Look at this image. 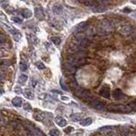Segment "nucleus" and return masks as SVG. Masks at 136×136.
Wrapping results in <instances>:
<instances>
[{"label": "nucleus", "instance_id": "nucleus-1", "mask_svg": "<svg viewBox=\"0 0 136 136\" xmlns=\"http://www.w3.org/2000/svg\"><path fill=\"white\" fill-rule=\"evenodd\" d=\"M98 30L102 34H108L113 30V26L111 22L108 20H102L98 24Z\"/></svg>", "mask_w": 136, "mask_h": 136}, {"label": "nucleus", "instance_id": "nucleus-2", "mask_svg": "<svg viewBox=\"0 0 136 136\" xmlns=\"http://www.w3.org/2000/svg\"><path fill=\"white\" fill-rule=\"evenodd\" d=\"M70 51H72L73 52L77 53V54H80V55H85V54H87V48L82 47L81 45L73 42V41L70 45Z\"/></svg>", "mask_w": 136, "mask_h": 136}, {"label": "nucleus", "instance_id": "nucleus-3", "mask_svg": "<svg viewBox=\"0 0 136 136\" xmlns=\"http://www.w3.org/2000/svg\"><path fill=\"white\" fill-rule=\"evenodd\" d=\"M114 112H128L132 110L131 106H125V105H110L108 107V110Z\"/></svg>", "mask_w": 136, "mask_h": 136}, {"label": "nucleus", "instance_id": "nucleus-4", "mask_svg": "<svg viewBox=\"0 0 136 136\" xmlns=\"http://www.w3.org/2000/svg\"><path fill=\"white\" fill-rule=\"evenodd\" d=\"M91 105L93 109L97 110H106V106L104 104V102L100 101L99 99L93 100V101L91 102Z\"/></svg>", "mask_w": 136, "mask_h": 136}, {"label": "nucleus", "instance_id": "nucleus-5", "mask_svg": "<svg viewBox=\"0 0 136 136\" xmlns=\"http://www.w3.org/2000/svg\"><path fill=\"white\" fill-rule=\"evenodd\" d=\"M99 94L102 97L105 98V99H110V87L108 86H104L99 91Z\"/></svg>", "mask_w": 136, "mask_h": 136}, {"label": "nucleus", "instance_id": "nucleus-6", "mask_svg": "<svg viewBox=\"0 0 136 136\" xmlns=\"http://www.w3.org/2000/svg\"><path fill=\"white\" fill-rule=\"evenodd\" d=\"M87 23L86 22H81V23L76 25V26L74 28V32L75 33H83L85 30V28H87Z\"/></svg>", "mask_w": 136, "mask_h": 136}, {"label": "nucleus", "instance_id": "nucleus-7", "mask_svg": "<svg viewBox=\"0 0 136 136\" xmlns=\"http://www.w3.org/2000/svg\"><path fill=\"white\" fill-rule=\"evenodd\" d=\"M34 16L38 20L41 21L45 18V15H44V11L41 8L39 7H36L34 9Z\"/></svg>", "mask_w": 136, "mask_h": 136}, {"label": "nucleus", "instance_id": "nucleus-8", "mask_svg": "<svg viewBox=\"0 0 136 136\" xmlns=\"http://www.w3.org/2000/svg\"><path fill=\"white\" fill-rule=\"evenodd\" d=\"M132 31H133V28H132L131 26L125 25V26H123L122 28L120 29V33L122 35H127L129 34V33H131Z\"/></svg>", "mask_w": 136, "mask_h": 136}, {"label": "nucleus", "instance_id": "nucleus-9", "mask_svg": "<svg viewBox=\"0 0 136 136\" xmlns=\"http://www.w3.org/2000/svg\"><path fill=\"white\" fill-rule=\"evenodd\" d=\"M55 122L56 124H57L58 126L61 127H65L67 125V121L63 117H62V116H56L55 118Z\"/></svg>", "mask_w": 136, "mask_h": 136}, {"label": "nucleus", "instance_id": "nucleus-10", "mask_svg": "<svg viewBox=\"0 0 136 136\" xmlns=\"http://www.w3.org/2000/svg\"><path fill=\"white\" fill-rule=\"evenodd\" d=\"M113 98L116 100H120L123 98V93L122 90L120 89H116L113 92Z\"/></svg>", "mask_w": 136, "mask_h": 136}, {"label": "nucleus", "instance_id": "nucleus-11", "mask_svg": "<svg viewBox=\"0 0 136 136\" xmlns=\"http://www.w3.org/2000/svg\"><path fill=\"white\" fill-rule=\"evenodd\" d=\"M24 96L27 98L29 100H33V99H34V94H33V91L31 89H29V88H26L24 90Z\"/></svg>", "mask_w": 136, "mask_h": 136}, {"label": "nucleus", "instance_id": "nucleus-12", "mask_svg": "<svg viewBox=\"0 0 136 136\" xmlns=\"http://www.w3.org/2000/svg\"><path fill=\"white\" fill-rule=\"evenodd\" d=\"M12 104L16 107H21L22 105V100L21 98L19 97H16L12 99Z\"/></svg>", "mask_w": 136, "mask_h": 136}, {"label": "nucleus", "instance_id": "nucleus-13", "mask_svg": "<svg viewBox=\"0 0 136 136\" xmlns=\"http://www.w3.org/2000/svg\"><path fill=\"white\" fill-rule=\"evenodd\" d=\"M92 122H93V120H92L91 118H85V119H82V120L80 121V124L83 127L89 126V125L92 124Z\"/></svg>", "mask_w": 136, "mask_h": 136}, {"label": "nucleus", "instance_id": "nucleus-14", "mask_svg": "<svg viewBox=\"0 0 136 136\" xmlns=\"http://www.w3.org/2000/svg\"><path fill=\"white\" fill-rule=\"evenodd\" d=\"M22 16H23L24 18H30L31 16H33V13H32V11H31L30 10H28V9H23L22 10Z\"/></svg>", "mask_w": 136, "mask_h": 136}, {"label": "nucleus", "instance_id": "nucleus-15", "mask_svg": "<svg viewBox=\"0 0 136 136\" xmlns=\"http://www.w3.org/2000/svg\"><path fill=\"white\" fill-rule=\"evenodd\" d=\"M19 67H20V70L22 71H23V72L28 70V64H27V62H25L24 60H22V61L20 62Z\"/></svg>", "mask_w": 136, "mask_h": 136}, {"label": "nucleus", "instance_id": "nucleus-16", "mask_svg": "<svg viewBox=\"0 0 136 136\" xmlns=\"http://www.w3.org/2000/svg\"><path fill=\"white\" fill-rule=\"evenodd\" d=\"M81 117H82V115L81 114H75V115H72V116H71V120L75 122H80L81 120Z\"/></svg>", "mask_w": 136, "mask_h": 136}, {"label": "nucleus", "instance_id": "nucleus-17", "mask_svg": "<svg viewBox=\"0 0 136 136\" xmlns=\"http://www.w3.org/2000/svg\"><path fill=\"white\" fill-rule=\"evenodd\" d=\"M53 12L56 15H61L62 13V6L59 5H55L53 7Z\"/></svg>", "mask_w": 136, "mask_h": 136}, {"label": "nucleus", "instance_id": "nucleus-18", "mask_svg": "<svg viewBox=\"0 0 136 136\" xmlns=\"http://www.w3.org/2000/svg\"><path fill=\"white\" fill-rule=\"evenodd\" d=\"M10 125H11V127H13L15 129H17L19 127H21V124H20V122H19L18 120H13L10 122Z\"/></svg>", "mask_w": 136, "mask_h": 136}, {"label": "nucleus", "instance_id": "nucleus-19", "mask_svg": "<svg viewBox=\"0 0 136 136\" xmlns=\"http://www.w3.org/2000/svg\"><path fill=\"white\" fill-rule=\"evenodd\" d=\"M51 41L52 42V44H54V45H59L60 43H61V39H60V38H58V37H51Z\"/></svg>", "mask_w": 136, "mask_h": 136}, {"label": "nucleus", "instance_id": "nucleus-20", "mask_svg": "<svg viewBox=\"0 0 136 136\" xmlns=\"http://www.w3.org/2000/svg\"><path fill=\"white\" fill-rule=\"evenodd\" d=\"M18 81H19V82H20V83H24V82H26V81H28V75H24V74L20 75Z\"/></svg>", "mask_w": 136, "mask_h": 136}, {"label": "nucleus", "instance_id": "nucleus-21", "mask_svg": "<svg viewBox=\"0 0 136 136\" xmlns=\"http://www.w3.org/2000/svg\"><path fill=\"white\" fill-rule=\"evenodd\" d=\"M49 134L51 135V136H59V135H61V133H60V131L58 130V129L54 128V129H51V130L50 131Z\"/></svg>", "mask_w": 136, "mask_h": 136}, {"label": "nucleus", "instance_id": "nucleus-22", "mask_svg": "<svg viewBox=\"0 0 136 136\" xmlns=\"http://www.w3.org/2000/svg\"><path fill=\"white\" fill-rule=\"evenodd\" d=\"M34 118H35V120H37V121H43V119H44L43 114H42V113H40V112L35 113V114H34Z\"/></svg>", "mask_w": 136, "mask_h": 136}, {"label": "nucleus", "instance_id": "nucleus-23", "mask_svg": "<svg viewBox=\"0 0 136 136\" xmlns=\"http://www.w3.org/2000/svg\"><path fill=\"white\" fill-rule=\"evenodd\" d=\"M21 37H22V35H21V33L17 32L16 33H15V34L13 35V38H14V40L16 41V42H18L19 40L21 39Z\"/></svg>", "mask_w": 136, "mask_h": 136}, {"label": "nucleus", "instance_id": "nucleus-24", "mask_svg": "<svg viewBox=\"0 0 136 136\" xmlns=\"http://www.w3.org/2000/svg\"><path fill=\"white\" fill-rule=\"evenodd\" d=\"M113 127L111 126H105V127H103L101 128H99V131L101 132H107V131H110Z\"/></svg>", "mask_w": 136, "mask_h": 136}, {"label": "nucleus", "instance_id": "nucleus-25", "mask_svg": "<svg viewBox=\"0 0 136 136\" xmlns=\"http://www.w3.org/2000/svg\"><path fill=\"white\" fill-rule=\"evenodd\" d=\"M60 86H61L62 89L64 90V91H68V87L65 85V83H64V81H62V79L60 80Z\"/></svg>", "mask_w": 136, "mask_h": 136}, {"label": "nucleus", "instance_id": "nucleus-26", "mask_svg": "<svg viewBox=\"0 0 136 136\" xmlns=\"http://www.w3.org/2000/svg\"><path fill=\"white\" fill-rule=\"evenodd\" d=\"M11 20L13 21V22H16V23H18V24H21L22 22V20L21 18H19V17H16V16H15V17H12L11 18Z\"/></svg>", "mask_w": 136, "mask_h": 136}, {"label": "nucleus", "instance_id": "nucleus-27", "mask_svg": "<svg viewBox=\"0 0 136 136\" xmlns=\"http://www.w3.org/2000/svg\"><path fill=\"white\" fill-rule=\"evenodd\" d=\"M23 108H24V110H28V111H31V110H32V107H31V105H30V104H29V103L24 104Z\"/></svg>", "mask_w": 136, "mask_h": 136}, {"label": "nucleus", "instance_id": "nucleus-28", "mask_svg": "<svg viewBox=\"0 0 136 136\" xmlns=\"http://www.w3.org/2000/svg\"><path fill=\"white\" fill-rule=\"evenodd\" d=\"M36 66H37V68L39 69V70H45V66L40 62H38L36 63Z\"/></svg>", "mask_w": 136, "mask_h": 136}, {"label": "nucleus", "instance_id": "nucleus-29", "mask_svg": "<svg viewBox=\"0 0 136 136\" xmlns=\"http://www.w3.org/2000/svg\"><path fill=\"white\" fill-rule=\"evenodd\" d=\"M74 131V127H68L67 128L64 129V132H65V133H72V132Z\"/></svg>", "mask_w": 136, "mask_h": 136}, {"label": "nucleus", "instance_id": "nucleus-30", "mask_svg": "<svg viewBox=\"0 0 136 136\" xmlns=\"http://www.w3.org/2000/svg\"><path fill=\"white\" fill-rule=\"evenodd\" d=\"M10 61H9V60H4V59L1 60V65L2 66H4V65L8 66V65H10Z\"/></svg>", "mask_w": 136, "mask_h": 136}, {"label": "nucleus", "instance_id": "nucleus-31", "mask_svg": "<svg viewBox=\"0 0 136 136\" xmlns=\"http://www.w3.org/2000/svg\"><path fill=\"white\" fill-rule=\"evenodd\" d=\"M0 41H1V43H5L6 42V37L4 34L0 35Z\"/></svg>", "mask_w": 136, "mask_h": 136}, {"label": "nucleus", "instance_id": "nucleus-32", "mask_svg": "<svg viewBox=\"0 0 136 136\" xmlns=\"http://www.w3.org/2000/svg\"><path fill=\"white\" fill-rule=\"evenodd\" d=\"M130 106H131L132 110H135V111H136V102H134V103H132L130 104Z\"/></svg>", "mask_w": 136, "mask_h": 136}, {"label": "nucleus", "instance_id": "nucleus-33", "mask_svg": "<svg viewBox=\"0 0 136 136\" xmlns=\"http://www.w3.org/2000/svg\"><path fill=\"white\" fill-rule=\"evenodd\" d=\"M53 93H58V94H62V92L56 91V90H53Z\"/></svg>", "mask_w": 136, "mask_h": 136}, {"label": "nucleus", "instance_id": "nucleus-34", "mask_svg": "<svg viewBox=\"0 0 136 136\" xmlns=\"http://www.w3.org/2000/svg\"><path fill=\"white\" fill-rule=\"evenodd\" d=\"M131 2L133 4H134V5H136V0H131Z\"/></svg>", "mask_w": 136, "mask_h": 136}, {"label": "nucleus", "instance_id": "nucleus-35", "mask_svg": "<svg viewBox=\"0 0 136 136\" xmlns=\"http://www.w3.org/2000/svg\"><path fill=\"white\" fill-rule=\"evenodd\" d=\"M134 40H135V42H136V35H135V37H134Z\"/></svg>", "mask_w": 136, "mask_h": 136}, {"label": "nucleus", "instance_id": "nucleus-36", "mask_svg": "<svg viewBox=\"0 0 136 136\" xmlns=\"http://www.w3.org/2000/svg\"><path fill=\"white\" fill-rule=\"evenodd\" d=\"M134 16H136V12H135V13H134Z\"/></svg>", "mask_w": 136, "mask_h": 136}, {"label": "nucleus", "instance_id": "nucleus-37", "mask_svg": "<svg viewBox=\"0 0 136 136\" xmlns=\"http://www.w3.org/2000/svg\"><path fill=\"white\" fill-rule=\"evenodd\" d=\"M22 1H26V0H22Z\"/></svg>", "mask_w": 136, "mask_h": 136}]
</instances>
